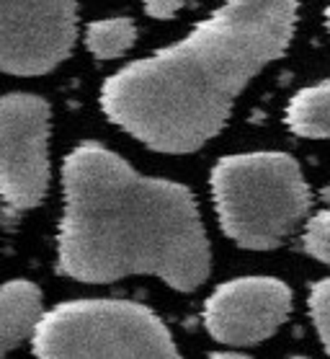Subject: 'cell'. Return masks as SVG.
<instances>
[{
  "instance_id": "obj_1",
  "label": "cell",
  "mask_w": 330,
  "mask_h": 359,
  "mask_svg": "<svg viewBox=\"0 0 330 359\" xmlns=\"http://www.w3.org/2000/svg\"><path fill=\"white\" fill-rule=\"evenodd\" d=\"M297 0H225L186 39L114 73L109 122L158 153L186 156L225 127L235 98L289 47Z\"/></svg>"
},
{
  "instance_id": "obj_2",
  "label": "cell",
  "mask_w": 330,
  "mask_h": 359,
  "mask_svg": "<svg viewBox=\"0 0 330 359\" xmlns=\"http://www.w3.org/2000/svg\"><path fill=\"white\" fill-rule=\"evenodd\" d=\"M60 269L88 285L150 274L181 292L202 287L212 256L191 191L150 179L98 142L62 163Z\"/></svg>"
},
{
  "instance_id": "obj_3",
  "label": "cell",
  "mask_w": 330,
  "mask_h": 359,
  "mask_svg": "<svg viewBox=\"0 0 330 359\" xmlns=\"http://www.w3.org/2000/svg\"><path fill=\"white\" fill-rule=\"evenodd\" d=\"M209 184L225 236L253 251L282 245L310 210L302 168L276 150L222 158Z\"/></svg>"
},
{
  "instance_id": "obj_4",
  "label": "cell",
  "mask_w": 330,
  "mask_h": 359,
  "mask_svg": "<svg viewBox=\"0 0 330 359\" xmlns=\"http://www.w3.org/2000/svg\"><path fill=\"white\" fill-rule=\"evenodd\" d=\"M36 359H178L173 336L145 305L75 300L44 313L34 334Z\"/></svg>"
},
{
  "instance_id": "obj_5",
  "label": "cell",
  "mask_w": 330,
  "mask_h": 359,
  "mask_svg": "<svg viewBox=\"0 0 330 359\" xmlns=\"http://www.w3.org/2000/svg\"><path fill=\"white\" fill-rule=\"evenodd\" d=\"M49 189V104L32 93L0 96V196L24 212Z\"/></svg>"
},
{
  "instance_id": "obj_6",
  "label": "cell",
  "mask_w": 330,
  "mask_h": 359,
  "mask_svg": "<svg viewBox=\"0 0 330 359\" xmlns=\"http://www.w3.org/2000/svg\"><path fill=\"white\" fill-rule=\"evenodd\" d=\"M75 0H0V70L44 75L75 47Z\"/></svg>"
},
{
  "instance_id": "obj_7",
  "label": "cell",
  "mask_w": 330,
  "mask_h": 359,
  "mask_svg": "<svg viewBox=\"0 0 330 359\" xmlns=\"http://www.w3.org/2000/svg\"><path fill=\"white\" fill-rule=\"evenodd\" d=\"M291 311L289 287L274 277H240L219 285L204 305V326L217 341L250 346L276 334Z\"/></svg>"
},
{
  "instance_id": "obj_8",
  "label": "cell",
  "mask_w": 330,
  "mask_h": 359,
  "mask_svg": "<svg viewBox=\"0 0 330 359\" xmlns=\"http://www.w3.org/2000/svg\"><path fill=\"white\" fill-rule=\"evenodd\" d=\"M41 318V290L34 282L16 279L0 287V357L32 339Z\"/></svg>"
},
{
  "instance_id": "obj_9",
  "label": "cell",
  "mask_w": 330,
  "mask_h": 359,
  "mask_svg": "<svg viewBox=\"0 0 330 359\" xmlns=\"http://www.w3.org/2000/svg\"><path fill=\"white\" fill-rule=\"evenodd\" d=\"M287 127L307 140H330V81L297 90L287 104Z\"/></svg>"
},
{
  "instance_id": "obj_10",
  "label": "cell",
  "mask_w": 330,
  "mask_h": 359,
  "mask_svg": "<svg viewBox=\"0 0 330 359\" xmlns=\"http://www.w3.org/2000/svg\"><path fill=\"white\" fill-rule=\"evenodd\" d=\"M137 39V26L132 18H104L93 21L85 29V47L93 57L114 60L121 57Z\"/></svg>"
},
{
  "instance_id": "obj_11",
  "label": "cell",
  "mask_w": 330,
  "mask_h": 359,
  "mask_svg": "<svg viewBox=\"0 0 330 359\" xmlns=\"http://www.w3.org/2000/svg\"><path fill=\"white\" fill-rule=\"evenodd\" d=\"M302 243L312 259L330 264V210H320L307 220Z\"/></svg>"
},
{
  "instance_id": "obj_12",
  "label": "cell",
  "mask_w": 330,
  "mask_h": 359,
  "mask_svg": "<svg viewBox=\"0 0 330 359\" xmlns=\"http://www.w3.org/2000/svg\"><path fill=\"white\" fill-rule=\"evenodd\" d=\"M310 316L330 357V279H322L310 290Z\"/></svg>"
},
{
  "instance_id": "obj_13",
  "label": "cell",
  "mask_w": 330,
  "mask_h": 359,
  "mask_svg": "<svg viewBox=\"0 0 330 359\" xmlns=\"http://www.w3.org/2000/svg\"><path fill=\"white\" fill-rule=\"evenodd\" d=\"M145 13L153 18H173L178 8L184 6V0H142Z\"/></svg>"
},
{
  "instance_id": "obj_14",
  "label": "cell",
  "mask_w": 330,
  "mask_h": 359,
  "mask_svg": "<svg viewBox=\"0 0 330 359\" xmlns=\"http://www.w3.org/2000/svg\"><path fill=\"white\" fill-rule=\"evenodd\" d=\"M207 359H248L245 354H235V351H217V354H209Z\"/></svg>"
},
{
  "instance_id": "obj_15",
  "label": "cell",
  "mask_w": 330,
  "mask_h": 359,
  "mask_svg": "<svg viewBox=\"0 0 330 359\" xmlns=\"http://www.w3.org/2000/svg\"><path fill=\"white\" fill-rule=\"evenodd\" d=\"M325 26H328V32H330V3H328V8H325Z\"/></svg>"
},
{
  "instance_id": "obj_16",
  "label": "cell",
  "mask_w": 330,
  "mask_h": 359,
  "mask_svg": "<svg viewBox=\"0 0 330 359\" xmlns=\"http://www.w3.org/2000/svg\"><path fill=\"white\" fill-rule=\"evenodd\" d=\"M289 359H305V357H289Z\"/></svg>"
}]
</instances>
